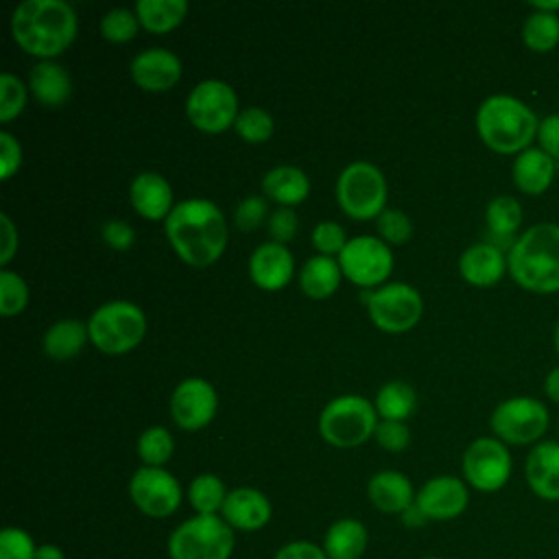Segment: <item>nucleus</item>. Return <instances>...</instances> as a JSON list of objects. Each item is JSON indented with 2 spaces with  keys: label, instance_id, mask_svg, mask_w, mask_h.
I'll list each match as a JSON object with an SVG mask.
<instances>
[{
  "label": "nucleus",
  "instance_id": "nucleus-30",
  "mask_svg": "<svg viewBox=\"0 0 559 559\" xmlns=\"http://www.w3.org/2000/svg\"><path fill=\"white\" fill-rule=\"evenodd\" d=\"M485 223L491 234L489 242L507 240L513 245V236L522 225V205L511 194H498L493 197L485 207Z\"/></svg>",
  "mask_w": 559,
  "mask_h": 559
},
{
  "label": "nucleus",
  "instance_id": "nucleus-49",
  "mask_svg": "<svg viewBox=\"0 0 559 559\" xmlns=\"http://www.w3.org/2000/svg\"><path fill=\"white\" fill-rule=\"evenodd\" d=\"M273 559H328V555L312 542H290L282 546Z\"/></svg>",
  "mask_w": 559,
  "mask_h": 559
},
{
  "label": "nucleus",
  "instance_id": "nucleus-16",
  "mask_svg": "<svg viewBox=\"0 0 559 559\" xmlns=\"http://www.w3.org/2000/svg\"><path fill=\"white\" fill-rule=\"evenodd\" d=\"M417 507L428 520H454L469 502L467 485L456 476H435L421 485L415 496Z\"/></svg>",
  "mask_w": 559,
  "mask_h": 559
},
{
  "label": "nucleus",
  "instance_id": "nucleus-56",
  "mask_svg": "<svg viewBox=\"0 0 559 559\" xmlns=\"http://www.w3.org/2000/svg\"><path fill=\"white\" fill-rule=\"evenodd\" d=\"M421 559H441V557H421Z\"/></svg>",
  "mask_w": 559,
  "mask_h": 559
},
{
  "label": "nucleus",
  "instance_id": "nucleus-34",
  "mask_svg": "<svg viewBox=\"0 0 559 559\" xmlns=\"http://www.w3.org/2000/svg\"><path fill=\"white\" fill-rule=\"evenodd\" d=\"M227 493L223 480L214 474H199L188 487V500L197 515H216V511L223 509Z\"/></svg>",
  "mask_w": 559,
  "mask_h": 559
},
{
  "label": "nucleus",
  "instance_id": "nucleus-28",
  "mask_svg": "<svg viewBox=\"0 0 559 559\" xmlns=\"http://www.w3.org/2000/svg\"><path fill=\"white\" fill-rule=\"evenodd\" d=\"M87 338H90L87 323L79 319H59L44 332L41 345L48 358L68 360L83 349Z\"/></svg>",
  "mask_w": 559,
  "mask_h": 559
},
{
  "label": "nucleus",
  "instance_id": "nucleus-21",
  "mask_svg": "<svg viewBox=\"0 0 559 559\" xmlns=\"http://www.w3.org/2000/svg\"><path fill=\"white\" fill-rule=\"evenodd\" d=\"M129 199H131L133 210L148 221H159V218L166 221V216L175 207L173 188H170L168 179L155 170L138 173L131 179Z\"/></svg>",
  "mask_w": 559,
  "mask_h": 559
},
{
  "label": "nucleus",
  "instance_id": "nucleus-25",
  "mask_svg": "<svg viewBox=\"0 0 559 559\" xmlns=\"http://www.w3.org/2000/svg\"><path fill=\"white\" fill-rule=\"evenodd\" d=\"M28 90L44 107H61L70 92L72 81L68 70L55 59L37 61L28 72Z\"/></svg>",
  "mask_w": 559,
  "mask_h": 559
},
{
  "label": "nucleus",
  "instance_id": "nucleus-11",
  "mask_svg": "<svg viewBox=\"0 0 559 559\" xmlns=\"http://www.w3.org/2000/svg\"><path fill=\"white\" fill-rule=\"evenodd\" d=\"M238 96L223 79L199 81L186 98L188 120L207 133H221L238 118Z\"/></svg>",
  "mask_w": 559,
  "mask_h": 559
},
{
  "label": "nucleus",
  "instance_id": "nucleus-55",
  "mask_svg": "<svg viewBox=\"0 0 559 559\" xmlns=\"http://www.w3.org/2000/svg\"><path fill=\"white\" fill-rule=\"evenodd\" d=\"M552 345H555V349H557V354H559V321H557V325H555V330H552Z\"/></svg>",
  "mask_w": 559,
  "mask_h": 559
},
{
  "label": "nucleus",
  "instance_id": "nucleus-57",
  "mask_svg": "<svg viewBox=\"0 0 559 559\" xmlns=\"http://www.w3.org/2000/svg\"><path fill=\"white\" fill-rule=\"evenodd\" d=\"M557 430H559V419H557Z\"/></svg>",
  "mask_w": 559,
  "mask_h": 559
},
{
  "label": "nucleus",
  "instance_id": "nucleus-46",
  "mask_svg": "<svg viewBox=\"0 0 559 559\" xmlns=\"http://www.w3.org/2000/svg\"><path fill=\"white\" fill-rule=\"evenodd\" d=\"M100 236L103 240L116 249V251H127L133 240H135V229L127 223V221H120V218H111V221H105L100 225Z\"/></svg>",
  "mask_w": 559,
  "mask_h": 559
},
{
  "label": "nucleus",
  "instance_id": "nucleus-4",
  "mask_svg": "<svg viewBox=\"0 0 559 559\" xmlns=\"http://www.w3.org/2000/svg\"><path fill=\"white\" fill-rule=\"evenodd\" d=\"M539 118L511 94H491L476 109V131L485 146L502 155H518L533 146Z\"/></svg>",
  "mask_w": 559,
  "mask_h": 559
},
{
  "label": "nucleus",
  "instance_id": "nucleus-20",
  "mask_svg": "<svg viewBox=\"0 0 559 559\" xmlns=\"http://www.w3.org/2000/svg\"><path fill=\"white\" fill-rule=\"evenodd\" d=\"M507 271V253L489 240L469 245L459 258L461 277L478 288L496 286Z\"/></svg>",
  "mask_w": 559,
  "mask_h": 559
},
{
  "label": "nucleus",
  "instance_id": "nucleus-3",
  "mask_svg": "<svg viewBox=\"0 0 559 559\" xmlns=\"http://www.w3.org/2000/svg\"><path fill=\"white\" fill-rule=\"evenodd\" d=\"M511 280L535 295L559 293V223H535L507 251Z\"/></svg>",
  "mask_w": 559,
  "mask_h": 559
},
{
  "label": "nucleus",
  "instance_id": "nucleus-47",
  "mask_svg": "<svg viewBox=\"0 0 559 559\" xmlns=\"http://www.w3.org/2000/svg\"><path fill=\"white\" fill-rule=\"evenodd\" d=\"M537 146L559 162V114H548L539 120L537 127Z\"/></svg>",
  "mask_w": 559,
  "mask_h": 559
},
{
  "label": "nucleus",
  "instance_id": "nucleus-31",
  "mask_svg": "<svg viewBox=\"0 0 559 559\" xmlns=\"http://www.w3.org/2000/svg\"><path fill=\"white\" fill-rule=\"evenodd\" d=\"M188 13L186 0H138L135 15L151 33H168L181 24Z\"/></svg>",
  "mask_w": 559,
  "mask_h": 559
},
{
  "label": "nucleus",
  "instance_id": "nucleus-2",
  "mask_svg": "<svg viewBox=\"0 0 559 559\" xmlns=\"http://www.w3.org/2000/svg\"><path fill=\"white\" fill-rule=\"evenodd\" d=\"M79 20L66 0H24L11 13L17 46L41 61L61 55L76 37Z\"/></svg>",
  "mask_w": 559,
  "mask_h": 559
},
{
  "label": "nucleus",
  "instance_id": "nucleus-23",
  "mask_svg": "<svg viewBox=\"0 0 559 559\" xmlns=\"http://www.w3.org/2000/svg\"><path fill=\"white\" fill-rule=\"evenodd\" d=\"M555 170H557V162L550 155H546L539 146H528L515 155L511 166V177L520 192L539 197L552 186Z\"/></svg>",
  "mask_w": 559,
  "mask_h": 559
},
{
  "label": "nucleus",
  "instance_id": "nucleus-19",
  "mask_svg": "<svg viewBox=\"0 0 559 559\" xmlns=\"http://www.w3.org/2000/svg\"><path fill=\"white\" fill-rule=\"evenodd\" d=\"M524 478L537 498L559 502V441L542 439L531 448L524 461Z\"/></svg>",
  "mask_w": 559,
  "mask_h": 559
},
{
  "label": "nucleus",
  "instance_id": "nucleus-38",
  "mask_svg": "<svg viewBox=\"0 0 559 559\" xmlns=\"http://www.w3.org/2000/svg\"><path fill=\"white\" fill-rule=\"evenodd\" d=\"M28 304V286L24 277L7 266L0 271V312L2 317H13Z\"/></svg>",
  "mask_w": 559,
  "mask_h": 559
},
{
  "label": "nucleus",
  "instance_id": "nucleus-5",
  "mask_svg": "<svg viewBox=\"0 0 559 559\" xmlns=\"http://www.w3.org/2000/svg\"><path fill=\"white\" fill-rule=\"evenodd\" d=\"M87 332L94 347L103 354H127L142 343L146 317L142 308L129 299H109L90 314Z\"/></svg>",
  "mask_w": 559,
  "mask_h": 559
},
{
  "label": "nucleus",
  "instance_id": "nucleus-33",
  "mask_svg": "<svg viewBox=\"0 0 559 559\" xmlns=\"http://www.w3.org/2000/svg\"><path fill=\"white\" fill-rule=\"evenodd\" d=\"M522 41L533 52H550L559 44V13L533 9L522 24Z\"/></svg>",
  "mask_w": 559,
  "mask_h": 559
},
{
  "label": "nucleus",
  "instance_id": "nucleus-29",
  "mask_svg": "<svg viewBox=\"0 0 559 559\" xmlns=\"http://www.w3.org/2000/svg\"><path fill=\"white\" fill-rule=\"evenodd\" d=\"M367 528L354 518H343L334 522L323 539V550L328 559H360L367 548Z\"/></svg>",
  "mask_w": 559,
  "mask_h": 559
},
{
  "label": "nucleus",
  "instance_id": "nucleus-13",
  "mask_svg": "<svg viewBox=\"0 0 559 559\" xmlns=\"http://www.w3.org/2000/svg\"><path fill=\"white\" fill-rule=\"evenodd\" d=\"M463 478L469 487L491 493L511 478L513 461L507 443L496 437H478L463 452Z\"/></svg>",
  "mask_w": 559,
  "mask_h": 559
},
{
  "label": "nucleus",
  "instance_id": "nucleus-54",
  "mask_svg": "<svg viewBox=\"0 0 559 559\" xmlns=\"http://www.w3.org/2000/svg\"><path fill=\"white\" fill-rule=\"evenodd\" d=\"M531 9L535 11H548V13H557L559 11V0H546V2H531Z\"/></svg>",
  "mask_w": 559,
  "mask_h": 559
},
{
  "label": "nucleus",
  "instance_id": "nucleus-44",
  "mask_svg": "<svg viewBox=\"0 0 559 559\" xmlns=\"http://www.w3.org/2000/svg\"><path fill=\"white\" fill-rule=\"evenodd\" d=\"M373 439L378 441L380 448H384L389 452H402L411 443V430L404 421L380 419L376 426Z\"/></svg>",
  "mask_w": 559,
  "mask_h": 559
},
{
  "label": "nucleus",
  "instance_id": "nucleus-6",
  "mask_svg": "<svg viewBox=\"0 0 559 559\" xmlns=\"http://www.w3.org/2000/svg\"><path fill=\"white\" fill-rule=\"evenodd\" d=\"M378 426L376 406L362 395L332 397L319 415L321 437L336 448H356L373 437Z\"/></svg>",
  "mask_w": 559,
  "mask_h": 559
},
{
  "label": "nucleus",
  "instance_id": "nucleus-53",
  "mask_svg": "<svg viewBox=\"0 0 559 559\" xmlns=\"http://www.w3.org/2000/svg\"><path fill=\"white\" fill-rule=\"evenodd\" d=\"M35 559H66V555L57 544H41L37 546Z\"/></svg>",
  "mask_w": 559,
  "mask_h": 559
},
{
  "label": "nucleus",
  "instance_id": "nucleus-35",
  "mask_svg": "<svg viewBox=\"0 0 559 559\" xmlns=\"http://www.w3.org/2000/svg\"><path fill=\"white\" fill-rule=\"evenodd\" d=\"M175 452V439L168 428L151 426L138 437V456L148 467H162Z\"/></svg>",
  "mask_w": 559,
  "mask_h": 559
},
{
  "label": "nucleus",
  "instance_id": "nucleus-41",
  "mask_svg": "<svg viewBox=\"0 0 559 559\" xmlns=\"http://www.w3.org/2000/svg\"><path fill=\"white\" fill-rule=\"evenodd\" d=\"M37 546L33 537L17 526H7L0 533V559H35Z\"/></svg>",
  "mask_w": 559,
  "mask_h": 559
},
{
  "label": "nucleus",
  "instance_id": "nucleus-32",
  "mask_svg": "<svg viewBox=\"0 0 559 559\" xmlns=\"http://www.w3.org/2000/svg\"><path fill=\"white\" fill-rule=\"evenodd\" d=\"M373 406H376L378 417L404 421L406 417L413 415V411L417 406V393L408 382L391 380L378 389Z\"/></svg>",
  "mask_w": 559,
  "mask_h": 559
},
{
  "label": "nucleus",
  "instance_id": "nucleus-26",
  "mask_svg": "<svg viewBox=\"0 0 559 559\" xmlns=\"http://www.w3.org/2000/svg\"><path fill=\"white\" fill-rule=\"evenodd\" d=\"M262 192L269 199L277 201L280 205L293 207L310 194V179L301 168L290 164H280L264 173Z\"/></svg>",
  "mask_w": 559,
  "mask_h": 559
},
{
  "label": "nucleus",
  "instance_id": "nucleus-39",
  "mask_svg": "<svg viewBox=\"0 0 559 559\" xmlns=\"http://www.w3.org/2000/svg\"><path fill=\"white\" fill-rule=\"evenodd\" d=\"M28 98V87L11 72L0 74V120L11 122L22 114Z\"/></svg>",
  "mask_w": 559,
  "mask_h": 559
},
{
  "label": "nucleus",
  "instance_id": "nucleus-51",
  "mask_svg": "<svg viewBox=\"0 0 559 559\" xmlns=\"http://www.w3.org/2000/svg\"><path fill=\"white\" fill-rule=\"evenodd\" d=\"M544 393L550 402L559 404V367H552L544 378Z\"/></svg>",
  "mask_w": 559,
  "mask_h": 559
},
{
  "label": "nucleus",
  "instance_id": "nucleus-27",
  "mask_svg": "<svg viewBox=\"0 0 559 559\" xmlns=\"http://www.w3.org/2000/svg\"><path fill=\"white\" fill-rule=\"evenodd\" d=\"M343 271L336 258L332 255H312L299 269V286L312 299L330 297L341 284Z\"/></svg>",
  "mask_w": 559,
  "mask_h": 559
},
{
  "label": "nucleus",
  "instance_id": "nucleus-50",
  "mask_svg": "<svg viewBox=\"0 0 559 559\" xmlns=\"http://www.w3.org/2000/svg\"><path fill=\"white\" fill-rule=\"evenodd\" d=\"M0 221H2V258L0 260H2V264H7L17 249V231H15L9 214H2Z\"/></svg>",
  "mask_w": 559,
  "mask_h": 559
},
{
  "label": "nucleus",
  "instance_id": "nucleus-22",
  "mask_svg": "<svg viewBox=\"0 0 559 559\" xmlns=\"http://www.w3.org/2000/svg\"><path fill=\"white\" fill-rule=\"evenodd\" d=\"M269 498L253 487H236L227 493L221 518L238 531H258L271 520Z\"/></svg>",
  "mask_w": 559,
  "mask_h": 559
},
{
  "label": "nucleus",
  "instance_id": "nucleus-10",
  "mask_svg": "<svg viewBox=\"0 0 559 559\" xmlns=\"http://www.w3.org/2000/svg\"><path fill=\"white\" fill-rule=\"evenodd\" d=\"M369 319L389 334H400L417 325L424 312L419 290L406 282H386L373 290H365Z\"/></svg>",
  "mask_w": 559,
  "mask_h": 559
},
{
  "label": "nucleus",
  "instance_id": "nucleus-12",
  "mask_svg": "<svg viewBox=\"0 0 559 559\" xmlns=\"http://www.w3.org/2000/svg\"><path fill=\"white\" fill-rule=\"evenodd\" d=\"M345 277L362 288H378L393 271V251L380 236L360 234L347 240L338 253Z\"/></svg>",
  "mask_w": 559,
  "mask_h": 559
},
{
  "label": "nucleus",
  "instance_id": "nucleus-37",
  "mask_svg": "<svg viewBox=\"0 0 559 559\" xmlns=\"http://www.w3.org/2000/svg\"><path fill=\"white\" fill-rule=\"evenodd\" d=\"M100 35L114 44H122L129 41L138 35V26L140 20L135 15V11L124 9V7H116L109 9L103 17H100Z\"/></svg>",
  "mask_w": 559,
  "mask_h": 559
},
{
  "label": "nucleus",
  "instance_id": "nucleus-9",
  "mask_svg": "<svg viewBox=\"0 0 559 559\" xmlns=\"http://www.w3.org/2000/svg\"><path fill=\"white\" fill-rule=\"evenodd\" d=\"M489 426L502 443L509 445H535L542 441L550 426V413L544 402L531 395H515L502 400L491 417Z\"/></svg>",
  "mask_w": 559,
  "mask_h": 559
},
{
  "label": "nucleus",
  "instance_id": "nucleus-8",
  "mask_svg": "<svg viewBox=\"0 0 559 559\" xmlns=\"http://www.w3.org/2000/svg\"><path fill=\"white\" fill-rule=\"evenodd\" d=\"M166 548L170 559H229L234 533L221 515H194L170 533Z\"/></svg>",
  "mask_w": 559,
  "mask_h": 559
},
{
  "label": "nucleus",
  "instance_id": "nucleus-42",
  "mask_svg": "<svg viewBox=\"0 0 559 559\" xmlns=\"http://www.w3.org/2000/svg\"><path fill=\"white\" fill-rule=\"evenodd\" d=\"M347 234L345 229L336 223V221H321L314 225L312 229V247L321 253V255H336L343 251V247L347 245Z\"/></svg>",
  "mask_w": 559,
  "mask_h": 559
},
{
  "label": "nucleus",
  "instance_id": "nucleus-14",
  "mask_svg": "<svg viewBox=\"0 0 559 559\" xmlns=\"http://www.w3.org/2000/svg\"><path fill=\"white\" fill-rule=\"evenodd\" d=\"M133 504L148 518H168L181 504V485L164 467L142 465L129 480Z\"/></svg>",
  "mask_w": 559,
  "mask_h": 559
},
{
  "label": "nucleus",
  "instance_id": "nucleus-43",
  "mask_svg": "<svg viewBox=\"0 0 559 559\" xmlns=\"http://www.w3.org/2000/svg\"><path fill=\"white\" fill-rule=\"evenodd\" d=\"M269 205L266 199L260 194H251L238 201L234 210V225L242 231H253L260 227V223L266 218Z\"/></svg>",
  "mask_w": 559,
  "mask_h": 559
},
{
  "label": "nucleus",
  "instance_id": "nucleus-52",
  "mask_svg": "<svg viewBox=\"0 0 559 559\" xmlns=\"http://www.w3.org/2000/svg\"><path fill=\"white\" fill-rule=\"evenodd\" d=\"M426 520H428V518H426L424 511L417 507V502H413V504L402 513V522H404L406 526H421Z\"/></svg>",
  "mask_w": 559,
  "mask_h": 559
},
{
  "label": "nucleus",
  "instance_id": "nucleus-40",
  "mask_svg": "<svg viewBox=\"0 0 559 559\" xmlns=\"http://www.w3.org/2000/svg\"><path fill=\"white\" fill-rule=\"evenodd\" d=\"M376 229L386 245H402L413 236V223L408 214L395 207H386L380 212V216L376 218Z\"/></svg>",
  "mask_w": 559,
  "mask_h": 559
},
{
  "label": "nucleus",
  "instance_id": "nucleus-36",
  "mask_svg": "<svg viewBox=\"0 0 559 559\" xmlns=\"http://www.w3.org/2000/svg\"><path fill=\"white\" fill-rule=\"evenodd\" d=\"M234 129L245 142L260 144V142H266L273 135L275 122H273V116L266 109L251 105V107H245V109L238 111Z\"/></svg>",
  "mask_w": 559,
  "mask_h": 559
},
{
  "label": "nucleus",
  "instance_id": "nucleus-45",
  "mask_svg": "<svg viewBox=\"0 0 559 559\" xmlns=\"http://www.w3.org/2000/svg\"><path fill=\"white\" fill-rule=\"evenodd\" d=\"M297 214L293 207H286V205H280L277 210H273L269 214V234L275 242H282L286 245L288 240H293L295 231H297Z\"/></svg>",
  "mask_w": 559,
  "mask_h": 559
},
{
  "label": "nucleus",
  "instance_id": "nucleus-1",
  "mask_svg": "<svg viewBox=\"0 0 559 559\" xmlns=\"http://www.w3.org/2000/svg\"><path fill=\"white\" fill-rule=\"evenodd\" d=\"M164 229L175 253L190 266L216 262L229 238L225 214L214 201L203 197L177 201L164 221Z\"/></svg>",
  "mask_w": 559,
  "mask_h": 559
},
{
  "label": "nucleus",
  "instance_id": "nucleus-18",
  "mask_svg": "<svg viewBox=\"0 0 559 559\" xmlns=\"http://www.w3.org/2000/svg\"><path fill=\"white\" fill-rule=\"evenodd\" d=\"M295 273V258L282 242L269 240L258 245L249 255V277L262 290L284 288Z\"/></svg>",
  "mask_w": 559,
  "mask_h": 559
},
{
  "label": "nucleus",
  "instance_id": "nucleus-7",
  "mask_svg": "<svg viewBox=\"0 0 559 559\" xmlns=\"http://www.w3.org/2000/svg\"><path fill=\"white\" fill-rule=\"evenodd\" d=\"M336 201L341 210L356 218H378L386 210V179L384 173L365 159L349 162L336 179Z\"/></svg>",
  "mask_w": 559,
  "mask_h": 559
},
{
  "label": "nucleus",
  "instance_id": "nucleus-15",
  "mask_svg": "<svg viewBox=\"0 0 559 559\" xmlns=\"http://www.w3.org/2000/svg\"><path fill=\"white\" fill-rule=\"evenodd\" d=\"M218 406V395L205 378L181 380L170 395V415L183 430H201L207 426Z\"/></svg>",
  "mask_w": 559,
  "mask_h": 559
},
{
  "label": "nucleus",
  "instance_id": "nucleus-24",
  "mask_svg": "<svg viewBox=\"0 0 559 559\" xmlns=\"http://www.w3.org/2000/svg\"><path fill=\"white\" fill-rule=\"evenodd\" d=\"M367 496L382 513H404L415 502L411 480L395 469L376 472L367 483Z\"/></svg>",
  "mask_w": 559,
  "mask_h": 559
},
{
  "label": "nucleus",
  "instance_id": "nucleus-48",
  "mask_svg": "<svg viewBox=\"0 0 559 559\" xmlns=\"http://www.w3.org/2000/svg\"><path fill=\"white\" fill-rule=\"evenodd\" d=\"M0 162H2V179H11L20 164H22V146L17 142V138L9 131H0Z\"/></svg>",
  "mask_w": 559,
  "mask_h": 559
},
{
  "label": "nucleus",
  "instance_id": "nucleus-17",
  "mask_svg": "<svg viewBox=\"0 0 559 559\" xmlns=\"http://www.w3.org/2000/svg\"><path fill=\"white\" fill-rule=\"evenodd\" d=\"M131 79L146 92H166L181 79V59L162 46L140 50L129 66Z\"/></svg>",
  "mask_w": 559,
  "mask_h": 559
}]
</instances>
